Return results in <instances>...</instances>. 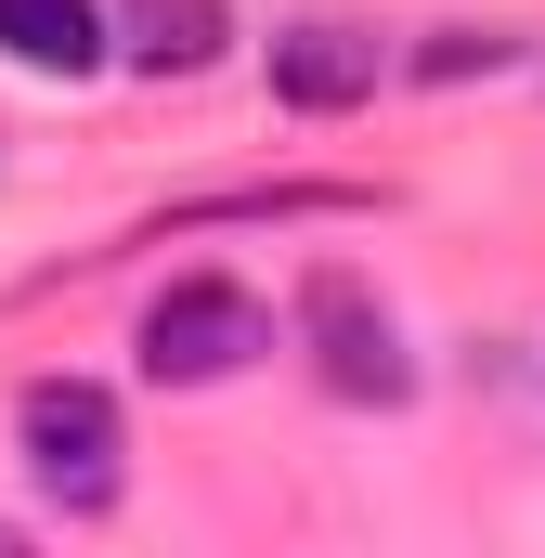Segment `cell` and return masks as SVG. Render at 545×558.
Wrapping results in <instances>:
<instances>
[{
	"label": "cell",
	"instance_id": "5b68a950",
	"mask_svg": "<svg viewBox=\"0 0 545 558\" xmlns=\"http://www.w3.org/2000/svg\"><path fill=\"white\" fill-rule=\"evenodd\" d=\"M221 52H234L221 0H118V65L131 78H208Z\"/></svg>",
	"mask_w": 545,
	"mask_h": 558
},
{
	"label": "cell",
	"instance_id": "3957f363",
	"mask_svg": "<svg viewBox=\"0 0 545 558\" xmlns=\"http://www.w3.org/2000/svg\"><path fill=\"white\" fill-rule=\"evenodd\" d=\"M299 351H312L325 403H364V416H403L415 403V351H403V325H390V299L351 260H325V274L299 286Z\"/></svg>",
	"mask_w": 545,
	"mask_h": 558
},
{
	"label": "cell",
	"instance_id": "52a82bcc",
	"mask_svg": "<svg viewBox=\"0 0 545 558\" xmlns=\"http://www.w3.org/2000/svg\"><path fill=\"white\" fill-rule=\"evenodd\" d=\"M494 65H520V39H494V26H441L415 52V78H494Z\"/></svg>",
	"mask_w": 545,
	"mask_h": 558
},
{
	"label": "cell",
	"instance_id": "277c9868",
	"mask_svg": "<svg viewBox=\"0 0 545 558\" xmlns=\"http://www.w3.org/2000/svg\"><path fill=\"white\" fill-rule=\"evenodd\" d=\"M272 105H299V118H351V105H377V78H390V52H377V26H338V13H299V26H272Z\"/></svg>",
	"mask_w": 545,
	"mask_h": 558
},
{
	"label": "cell",
	"instance_id": "7a4b0ae2",
	"mask_svg": "<svg viewBox=\"0 0 545 558\" xmlns=\"http://www.w3.org/2000/svg\"><path fill=\"white\" fill-rule=\"evenodd\" d=\"M131 351H143L156 390H234V377L272 351V312H261V286H234V274H182V286L143 299Z\"/></svg>",
	"mask_w": 545,
	"mask_h": 558
},
{
	"label": "cell",
	"instance_id": "8992f818",
	"mask_svg": "<svg viewBox=\"0 0 545 558\" xmlns=\"http://www.w3.org/2000/svg\"><path fill=\"white\" fill-rule=\"evenodd\" d=\"M0 52L39 65V78H92V65H118V13H92V0H0Z\"/></svg>",
	"mask_w": 545,
	"mask_h": 558
},
{
	"label": "cell",
	"instance_id": "6da1fadb",
	"mask_svg": "<svg viewBox=\"0 0 545 558\" xmlns=\"http://www.w3.org/2000/svg\"><path fill=\"white\" fill-rule=\"evenodd\" d=\"M13 468L39 481V507L65 520H105L131 494V416L105 377H26L13 390Z\"/></svg>",
	"mask_w": 545,
	"mask_h": 558
},
{
	"label": "cell",
	"instance_id": "ba28073f",
	"mask_svg": "<svg viewBox=\"0 0 545 558\" xmlns=\"http://www.w3.org/2000/svg\"><path fill=\"white\" fill-rule=\"evenodd\" d=\"M13 546H26V533H13V520H0V558H13Z\"/></svg>",
	"mask_w": 545,
	"mask_h": 558
}]
</instances>
